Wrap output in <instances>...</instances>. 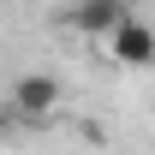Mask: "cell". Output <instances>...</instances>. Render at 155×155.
Instances as JSON below:
<instances>
[{"instance_id":"cell-2","label":"cell","mask_w":155,"mask_h":155,"mask_svg":"<svg viewBox=\"0 0 155 155\" xmlns=\"http://www.w3.org/2000/svg\"><path fill=\"white\" fill-rule=\"evenodd\" d=\"M107 54H114L119 66H131V72H149V66H155V30L131 12V18L107 36Z\"/></svg>"},{"instance_id":"cell-4","label":"cell","mask_w":155,"mask_h":155,"mask_svg":"<svg viewBox=\"0 0 155 155\" xmlns=\"http://www.w3.org/2000/svg\"><path fill=\"white\" fill-rule=\"evenodd\" d=\"M6 125H12V107H0V143H6Z\"/></svg>"},{"instance_id":"cell-1","label":"cell","mask_w":155,"mask_h":155,"mask_svg":"<svg viewBox=\"0 0 155 155\" xmlns=\"http://www.w3.org/2000/svg\"><path fill=\"white\" fill-rule=\"evenodd\" d=\"M6 107H12V119H48V114L60 107V84H54L48 72H18Z\"/></svg>"},{"instance_id":"cell-5","label":"cell","mask_w":155,"mask_h":155,"mask_svg":"<svg viewBox=\"0 0 155 155\" xmlns=\"http://www.w3.org/2000/svg\"><path fill=\"white\" fill-rule=\"evenodd\" d=\"M119 6H125V12H137V6H149V0H119Z\"/></svg>"},{"instance_id":"cell-3","label":"cell","mask_w":155,"mask_h":155,"mask_svg":"<svg viewBox=\"0 0 155 155\" xmlns=\"http://www.w3.org/2000/svg\"><path fill=\"white\" fill-rule=\"evenodd\" d=\"M125 18H131V12H125L119 0H78V12H72V24H78V30H84V36H101V42L114 36Z\"/></svg>"}]
</instances>
